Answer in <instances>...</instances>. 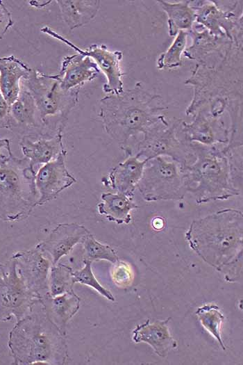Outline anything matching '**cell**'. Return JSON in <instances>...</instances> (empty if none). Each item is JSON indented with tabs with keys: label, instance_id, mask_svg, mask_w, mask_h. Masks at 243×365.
<instances>
[{
	"label": "cell",
	"instance_id": "cell-22",
	"mask_svg": "<svg viewBox=\"0 0 243 365\" xmlns=\"http://www.w3.org/2000/svg\"><path fill=\"white\" fill-rule=\"evenodd\" d=\"M40 300L48 318L65 334L68 322L80 308V297L72 290L56 296L47 293Z\"/></svg>",
	"mask_w": 243,
	"mask_h": 365
},
{
	"label": "cell",
	"instance_id": "cell-5",
	"mask_svg": "<svg viewBox=\"0 0 243 365\" xmlns=\"http://www.w3.org/2000/svg\"><path fill=\"white\" fill-rule=\"evenodd\" d=\"M6 151L0 154V220L19 222L37 206L36 172L26 158L15 156L10 146Z\"/></svg>",
	"mask_w": 243,
	"mask_h": 365
},
{
	"label": "cell",
	"instance_id": "cell-23",
	"mask_svg": "<svg viewBox=\"0 0 243 365\" xmlns=\"http://www.w3.org/2000/svg\"><path fill=\"white\" fill-rule=\"evenodd\" d=\"M101 202L97 204L100 215L104 216L108 220L118 225L131 222V211L140 206L133 201V196L121 193H103Z\"/></svg>",
	"mask_w": 243,
	"mask_h": 365
},
{
	"label": "cell",
	"instance_id": "cell-16",
	"mask_svg": "<svg viewBox=\"0 0 243 365\" xmlns=\"http://www.w3.org/2000/svg\"><path fill=\"white\" fill-rule=\"evenodd\" d=\"M100 70L88 56L76 53L63 57L59 72L53 74L61 89L69 92L80 89L85 83L94 80Z\"/></svg>",
	"mask_w": 243,
	"mask_h": 365
},
{
	"label": "cell",
	"instance_id": "cell-33",
	"mask_svg": "<svg viewBox=\"0 0 243 365\" xmlns=\"http://www.w3.org/2000/svg\"><path fill=\"white\" fill-rule=\"evenodd\" d=\"M9 106L0 91V128L9 129Z\"/></svg>",
	"mask_w": 243,
	"mask_h": 365
},
{
	"label": "cell",
	"instance_id": "cell-28",
	"mask_svg": "<svg viewBox=\"0 0 243 365\" xmlns=\"http://www.w3.org/2000/svg\"><path fill=\"white\" fill-rule=\"evenodd\" d=\"M81 243L83 248V261L92 263L95 261L106 260L115 263L119 260L112 248L98 241L90 232L84 237Z\"/></svg>",
	"mask_w": 243,
	"mask_h": 365
},
{
	"label": "cell",
	"instance_id": "cell-12",
	"mask_svg": "<svg viewBox=\"0 0 243 365\" xmlns=\"http://www.w3.org/2000/svg\"><path fill=\"white\" fill-rule=\"evenodd\" d=\"M67 150L65 149L52 161L44 164L35 174L38 195L36 205L41 206L55 199L59 193L72 186L76 179L66 167Z\"/></svg>",
	"mask_w": 243,
	"mask_h": 365
},
{
	"label": "cell",
	"instance_id": "cell-20",
	"mask_svg": "<svg viewBox=\"0 0 243 365\" xmlns=\"http://www.w3.org/2000/svg\"><path fill=\"white\" fill-rule=\"evenodd\" d=\"M171 318L169 316L164 321L153 323L147 319L144 323L137 325L133 331V341L137 343H148L160 357L167 356L169 351L177 347V342L170 334L168 327Z\"/></svg>",
	"mask_w": 243,
	"mask_h": 365
},
{
	"label": "cell",
	"instance_id": "cell-1",
	"mask_svg": "<svg viewBox=\"0 0 243 365\" xmlns=\"http://www.w3.org/2000/svg\"><path fill=\"white\" fill-rule=\"evenodd\" d=\"M242 238L243 214L235 209L193 220L185 234L192 250L231 282L241 277Z\"/></svg>",
	"mask_w": 243,
	"mask_h": 365
},
{
	"label": "cell",
	"instance_id": "cell-35",
	"mask_svg": "<svg viewBox=\"0 0 243 365\" xmlns=\"http://www.w3.org/2000/svg\"><path fill=\"white\" fill-rule=\"evenodd\" d=\"M10 146V141L8 138H0V150L3 148L6 149Z\"/></svg>",
	"mask_w": 243,
	"mask_h": 365
},
{
	"label": "cell",
	"instance_id": "cell-31",
	"mask_svg": "<svg viewBox=\"0 0 243 365\" xmlns=\"http://www.w3.org/2000/svg\"><path fill=\"white\" fill-rule=\"evenodd\" d=\"M112 278L119 286H125L132 281V273L129 266L124 261L119 260L113 263Z\"/></svg>",
	"mask_w": 243,
	"mask_h": 365
},
{
	"label": "cell",
	"instance_id": "cell-17",
	"mask_svg": "<svg viewBox=\"0 0 243 365\" xmlns=\"http://www.w3.org/2000/svg\"><path fill=\"white\" fill-rule=\"evenodd\" d=\"M9 130L12 131L28 133L27 136H30L35 130L37 135H44L34 99L23 86L17 99L9 106Z\"/></svg>",
	"mask_w": 243,
	"mask_h": 365
},
{
	"label": "cell",
	"instance_id": "cell-3",
	"mask_svg": "<svg viewBox=\"0 0 243 365\" xmlns=\"http://www.w3.org/2000/svg\"><path fill=\"white\" fill-rule=\"evenodd\" d=\"M8 345L15 365H63L69 359L65 334L48 318L40 300L16 321Z\"/></svg>",
	"mask_w": 243,
	"mask_h": 365
},
{
	"label": "cell",
	"instance_id": "cell-10",
	"mask_svg": "<svg viewBox=\"0 0 243 365\" xmlns=\"http://www.w3.org/2000/svg\"><path fill=\"white\" fill-rule=\"evenodd\" d=\"M40 298L31 292L19 276L15 259L0 263V322L27 315Z\"/></svg>",
	"mask_w": 243,
	"mask_h": 365
},
{
	"label": "cell",
	"instance_id": "cell-4",
	"mask_svg": "<svg viewBox=\"0 0 243 365\" xmlns=\"http://www.w3.org/2000/svg\"><path fill=\"white\" fill-rule=\"evenodd\" d=\"M194 159L181 167L187 192L192 194L197 204L226 200L238 195L231 163L226 152L215 145L206 146L190 143Z\"/></svg>",
	"mask_w": 243,
	"mask_h": 365
},
{
	"label": "cell",
	"instance_id": "cell-6",
	"mask_svg": "<svg viewBox=\"0 0 243 365\" xmlns=\"http://www.w3.org/2000/svg\"><path fill=\"white\" fill-rule=\"evenodd\" d=\"M22 86L33 97L44 129L54 130L56 133L63 131L70 112L78 102L80 89L65 92L53 74L34 69L22 81Z\"/></svg>",
	"mask_w": 243,
	"mask_h": 365
},
{
	"label": "cell",
	"instance_id": "cell-32",
	"mask_svg": "<svg viewBox=\"0 0 243 365\" xmlns=\"http://www.w3.org/2000/svg\"><path fill=\"white\" fill-rule=\"evenodd\" d=\"M14 24L15 22L10 12L3 2L0 1V40Z\"/></svg>",
	"mask_w": 243,
	"mask_h": 365
},
{
	"label": "cell",
	"instance_id": "cell-19",
	"mask_svg": "<svg viewBox=\"0 0 243 365\" xmlns=\"http://www.w3.org/2000/svg\"><path fill=\"white\" fill-rule=\"evenodd\" d=\"M33 68L14 55L0 57V91L10 106L18 97L22 82Z\"/></svg>",
	"mask_w": 243,
	"mask_h": 365
},
{
	"label": "cell",
	"instance_id": "cell-7",
	"mask_svg": "<svg viewBox=\"0 0 243 365\" xmlns=\"http://www.w3.org/2000/svg\"><path fill=\"white\" fill-rule=\"evenodd\" d=\"M137 188L147 202L182 200L187 193L181 165L162 156L147 160Z\"/></svg>",
	"mask_w": 243,
	"mask_h": 365
},
{
	"label": "cell",
	"instance_id": "cell-27",
	"mask_svg": "<svg viewBox=\"0 0 243 365\" xmlns=\"http://www.w3.org/2000/svg\"><path fill=\"white\" fill-rule=\"evenodd\" d=\"M188 33L181 31L166 51L160 54L156 61L159 70L174 69L182 65V56L187 44Z\"/></svg>",
	"mask_w": 243,
	"mask_h": 365
},
{
	"label": "cell",
	"instance_id": "cell-25",
	"mask_svg": "<svg viewBox=\"0 0 243 365\" xmlns=\"http://www.w3.org/2000/svg\"><path fill=\"white\" fill-rule=\"evenodd\" d=\"M167 15L168 33L174 37L181 31L188 32L195 23V11L190 6V1L170 2L157 1Z\"/></svg>",
	"mask_w": 243,
	"mask_h": 365
},
{
	"label": "cell",
	"instance_id": "cell-15",
	"mask_svg": "<svg viewBox=\"0 0 243 365\" xmlns=\"http://www.w3.org/2000/svg\"><path fill=\"white\" fill-rule=\"evenodd\" d=\"M88 233L89 230L78 223H60L50 232L47 238L35 246L53 266L62 257L69 254Z\"/></svg>",
	"mask_w": 243,
	"mask_h": 365
},
{
	"label": "cell",
	"instance_id": "cell-11",
	"mask_svg": "<svg viewBox=\"0 0 243 365\" xmlns=\"http://www.w3.org/2000/svg\"><path fill=\"white\" fill-rule=\"evenodd\" d=\"M41 32L64 43L76 53L90 57L106 78V83L103 86L105 93L119 95L124 90V74L121 67L123 58L122 51L110 50L103 44H92L87 48L82 49L49 26H44L41 29Z\"/></svg>",
	"mask_w": 243,
	"mask_h": 365
},
{
	"label": "cell",
	"instance_id": "cell-8",
	"mask_svg": "<svg viewBox=\"0 0 243 365\" xmlns=\"http://www.w3.org/2000/svg\"><path fill=\"white\" fill-rule=\"evenodd\" d=\"M181 120H176L171 125L161 124L149 130L137 143L135 154L146 159L168 156L181 168L190 163L194 159L190 143L180 138L177 133Z\"/></svg>",
	"mask_w": 243,
	"mask_h": 365
},
{
	"label": "cell",
	"instance_id": "cell-9",
	"mask_svg": "<svg viewBox=\"0 0 243 365\" xmlns=\"http://www.w3.org/2000/svg\"><path fill=\"white\" fill-rule=\"evenodd\" d=\"M240 1H235L228 6L221 1H190V6L195 11V22L215 36L228 38L242 45Z\"/></svg>",
	"mask_w": 243,
	"mask_h": 365
},
{
	"label": "cell",
	"instance_id": "cell-24",
	"mask_svg": "<svg viewBox=\"0 0 243 365\" xmlns=\"http://www.w3.org/2000/svg\"><path fill=\"white\" fill-rule=\"evenodd\" d=\"M64 22L70 30L81 27L97 15L101 1L99 0H57Z\"/></svg>",
	"mask_w": 243,
	"mask_h": 365
},
{
	"label": "cell",
	"instance_id": "cell-30",
	"mask_svg": "<svg viewBox=\"0 0 243 365\" xmlns=\"http://www.w3.org/2000/svg\"><path fill=\"white\" fill-rule=\"evenodd\" d=\"M84 266L78 270L73 271V277L74 283H80L89 286L96 290L101 295L108 300L114 302L115 297L112 293L103 287L95 278L92 270V262L83 261Z\"/></svg>",
	"mask_w": 243,
	"mask_h": 365
},
{
	"label": "cell",
	"instance_id": "cell-34",
	"mask_svg": "<svg viewBox=\"0 0 243 365\" xmlns=\"http://www.w3.org/2000/svg\"><path fill=\"white\" fill-rule=\"evenodd\" d=\"M152 225L156 230L162 229L165 225V221L162 218H155L152 221Z\"/></svg>",
	"mask_w": 243,
	"mask_h": 365
},
{
	"label": "cell",
	"instance_id": "cell-29",
	"mask_svg": "<svg viewBox=\"0 0 243 365\" xmlns=\"http://www.w3.org/2000/svg\"><path fill=\"white\" fill-rule=\"evenodd\" d=\"M201 323L219 343L221 348L226 350V347L221 336V325L224 322V316L216 305H206L196 311Z\"/></svg>",
	"mask_w": 243,
	"mask_h": 365
},
{
	"label": "cell",
	"instance_id": "cell-21",
	"mask_svg": "<svg viewBox=\"0 0 243 365\" xmlns=\"http://www.w3.org/2000/svg\"><path fill=\"white\" fill-rule=\"evenodd\" d=\"M62 131H58L49 138H39L35 140L30 136H24L21 138L19 144L22 152L33 167L52 161L65 149Z\"/></svg>",
	"mask_w": 243,
	"mask_h": 365
},
{
	"label": "cell",
	"instance_id": "cell-26",
	"mask_svg": "<svg viewBox=\"0 0 243 365\" xmlns=\"http://www.w3.org/2000/svg\"><path fill=\"white\" fill-rule=\"evenodd\" d=\"M72 268L57 263L51 266L48 278V294L56 296L73 290L74 284Z\"/></svg>",
	"mask_w": 243,
	"mask_h": 365
},
{
	"label": "cell",
	"instance_id": "cell-13",
	"mask_svg": "<svg viewBox=\"0 0 243 365\" xmlns=\"http://www.w3.org/2000/svg\"><path fill=\"white\" fill-rule=\"evenodd\" d=\"M17 272L28 289L40 299L48 293L51 261L35 246L14 254Z\"/></svg>",
	"mask_w": 243,
	"mask_h": 365
},
{
	"label": "cell",
	"instance_id": "cell-2",
	"mask_svg": "<svg viewBox=\"0 0 243 365\" xmlns=\"http://www.w3.org/2000/svg\"><path fill=\"white\" fill-rule=\"evenodd\" d=\"M166 109L159 95L149 92L137 82L119 95H107L101 99L99 117L105 131L131 156L133 138L168 123L163 113Z\"/></svg>",
	"mask_w": 243,
	"mask_h": 365
},
{
	"label": "cell",
	"instance_id": "cell-14",
	"mask_svg": "<svg viewBox=\"0 0 243 365\" xmlns=\"http://www.w3.org/2000/svg\"><path fill=\"white\" fill-rule=\"evenodd\" d=\"M192 117L194 120L190 123L181 120L179 125V131L186 141L206 146L228 145L230 132L219 117H213L205 111H199Z\"/></svg>",
	"mask_w": 243,
	"mask_h": 365
},
{
	"label": "cell",
	"instance_id": "cell-18",
	"mask_svg": "<svg viewBox=\"0 0 243 365\" xmlns=\"http://www.w3.org/2000/svg\"><path fill=\"white\" fill-rule=\"evenodd\" d=\"M136 155H131L111 169L103 183L117 193L133 196L140 181L144 165L148 159L139 160Z\"/></svg>",
	"mask_w": 243,
	"mask_h": 365
}]
</instances>
